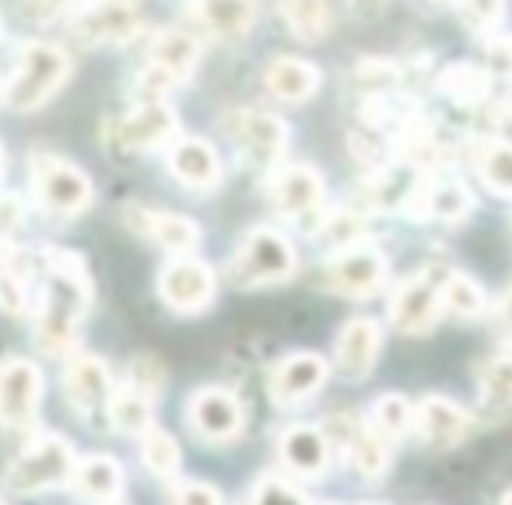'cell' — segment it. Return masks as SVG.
I'll use <instances>...</instances> for the list:
<instances>
[{"instance_id":"1","label":"cell","mask_w":512,"mask_h":505,"mask_svg":"<svg viewBox=\"0 0 512 505\" xmlns=\"http://www.w3.org/2000/svg\"><path fill=\"white\" fill-rule=\"evenodd\" d=\"M92 306L88 264L71 249H46V288L36 309V344L43 355L60 358L78 344V330Z\"/></svg>"},{"instance_id":"2","label":"cell","mask_w":512,"mask_h":505,"mask_svg":"<svg viewBox=\"0 0 512 505\" xmlns=\"http://www.w3.org/2000/svg\"><path fill=\"white\" fill-rule=\"evenodd\" d=\"M71 78V57L53 43H25L18 53V71L8 85V102L18 113L43 109Z\"/></svg>"},{"instance_id":"3","label":"cell","mask_w":512,"mask_h":505,"mask_svg":"<svg viewBox=\"0 0 512 505\" xmlns=\"http://www.w3.org/2000/svg\"><path fill=\"white\" fill-rule=\"evenodd\" d=\"M74 442L60 432H50V435H39L32 446H25L22 453L11 460L8 474V488L15 495H43V491H53L60 484H67L74 470Z\"/></svg>"},{"instance_id":"4","label":"cell","mask_w":512,"mask_h":505,"mask_svg":"<svg viewBox=\"0 0 512 505\" xmlns=\"http://www.w3.org/2000/svg\"><path fill=\"white\" fill-rule=\"evenodd\" d=\"M299 267L292 242L285 239L274 228H253V232L242 239L239 253L228 264V278L232 285L242 288H256V285H278L288 281Z\"/></svg>"},{"instance_id":"5","label":"cell","mask_w":512,"mask_h":505,"mask_svg":"<svg viewBox=\"0 0 512 505\" xmlns=\"http://www.w3.org/2000/svg\"><path fill=\"white\" fill-rule=\"evenodd\" d=\"M32 193L39 207L53 218H78L92 207L95 186L74 162L57 155H43L32 165Z\"/></svg>"},{"instance_id":"6","label":"cell","mask_w":512,"mask_h":505,"mask_svg":"<svg viewBox=\"0 0 512 505\" xmlns=\"http://www.w3.org/2000/svg\"><path fill=\"white\" fill-rule=\"evenodd\" d=\"M446 278V264H425L397 288V295L390 302V320L400 334L421 337L435 327V320L442 313V285H446Z\"/></svg>"},{"instance_id":"7","label":"cell","mask_w":512,"mask_h":505,"mask_svg":"<svg viewBox=\"0 0 512 505\" xmlns=\"http://www.w3.org/2000/svg\"><path fill=\"white\" fill-rule=\"evenodd\" d=\"M43 369L29 358H4L0 362V425L22 432L36 421L43 404Z\"/></svg>"},{"instance_id":"8","label":"cell","mask_w":512,"mask_h":505,"mask_svg":"<svg viewBox=\"0 0 512 505\" xmlns=\"http://www.w3.org/2000/svg\"><path fill=\"white\" fill-rule=\"evenodd\" d=\"M141 32L134 0H88L74 18V39L85 46H120Z\"/></svg>"},{"instance_id":"9","label":"cell","mask_w":512,"mask_h":505,"mask_svg":"<svg viewBox=\"0 0 512 505\" xmlns=\"http://www.w3.org/2000/svg\"><path fill=\"white\" fill-rule=\"evenodd\" d=\"M228 134L232 141L239 144L242 158L256 169H271L281 155H285V144H288V127L285 120L271 113H253V109H235L228 116Z\"/></svg>"},{"instance_id":"10","label":"cell","mask_w":512,"mask_h":505,"mask_svg":"<svg viewBox=\"0 0 512 505\" xmlns=\"http://www.w3.org/2000/svg\"><path fill=\"white\" fill-rule=\"evenodd\" d=\"M386 281V257L372 246H351L337 253L323 271V285L344 299H369Z\"/></svg>"},{"instance_id":"11","label":"cell","mask_w":512,"mask_h":505,"mask_svg":"<svg viewBox=\"0 0 512 505\" xmlns=\"http://www.w3.org/2000/svg\"><path fill=\"white\" fill-rule=\"evenodd\" d=\"M214 271L197 257H172L158 274V295L176 313H200L214 299Z\"/></svg>"},{"instance_id":"12","label":"cell","mask_w":512,"mask_h":505,"mask_svg":"<svg viewBox=\"0 0 512 505\" xmlns=\"http://www.w3.org/2000/svg\"><path fill=\"white\" fill-rule=\"evenodd\" d=\"M186 421L190 428L207 442H232L235 435L242 432V404L235 393L221 390V386H207V390H197L186 404Z\"/></svg>"},{"instance_id":"13","label":"cell","mask_w":512,"mask_h":505,"mask_svg":"<svg viewBox=\"0 0 512 505\" xmlns=\"http://www.w3.org/2000/svg\"><path fill=\"white\" fill-rule=\"evenodd\" d=\"M109 393H113V376L109 365L99 355H74L64 369V397L78 414L92 418V414L106 411Z\"/></svg>"},{"instance_id":"14","label":"cell","mask_w":512,"mask_h":505,"mask_svg":"<svg viewBox=\"0 0 512 505\" xmlns=\"http://www.w3.org/2000/svg\"><path fill=\"white\" fill-rule=\"evenodd\" d=\"M330 376V365L323 362V355H313V351H299V355L285 358L281 365H274L271 372V397L274 404L281 407H292V404H302L309 400L313 393L323 390Z\"/></svg>"},{"instance_id":"15","label":"cell","mask_w":512,"mask_h":505,"mask_svg":"<svg viewBox=\"0 0 512 505\" xmlns=\"http://www.w3.org/2000/svg\"><path fill=\"white\" fill-rule=\"evenodd\" d=\"M414 428L432 449H453L470 435V414L449 397H425L414 407Z\"/></svg>"},{"instance_id":"16","label":"cell","mask_w":512,"mask_h":505,"mask_svg":"<svg viewBox=\"0 0 512 505\" xmlns=\"http://www.w3.org/2000/svg\"><path fill=\"white\" fill-rule=\"evenodd\" d=\"M271 204L285 218H313L323 204V176H316L309 165H292V169H281L271 179Z\"/></svg>"},{"instance_id":"17","label":"cell","mask_w":512,"mask_h":505,"mask_svg":"<svg viewBox=\"0 0 512 505\" xmlns=\"http://www.w3.org/2000/svg\"><path fill=\"white\" fill-rule=\"evenodd\" d=\"M383 351V327L372 316H355L337 337V369L344 379H365Z\"/></svg>"},{"instance_id":"18","label":"cell","mask_w":512,"mask_h":505,"mask_svg":"<svg viewBox=\"0 0 512 505\" xmlns=\"http://www.w3.org/2000/svg\"><path fill=\"white\" fill-rule=\"evenodd\" d=\"M179 134V120L169 106L162 102H144L137 113L123 116L120 127H116V144L123 151H148L158 144L172 141Z\"/></svg>"},{"instance_id":"19","label":"cell","mask_w":512,"mask_h":505,"mask_svg":"<svg viewBox=\"0 0 512 505\" xmlns=\"http://www.w3.org/2000/svg\"><path fill=\"white\" fill-rule=\"evenodd\" d=\"M67 484L74 488V495H81L92 505H109L123 495V467L116 456L109 453H92L74 460V470L67 477Z\"/></svg>"},{"instance_id":"20","label":"cell","mask_w":512,"mask_h":505,"mask_svg":"<svg viewBox=\"0 0 512 505\" xmlns=\"http://www.w3.org/2000/svg\"><path fill=\"white\" fill-rule=\"evenodd\" d=\"M278 453L292 474L323 477L330 467V435L313 425H292V428H285V435H281Z\"/></svg>"},{"instance_id":"21","label":"cell","mask_w":512,"mask_h":505,"mask_svg":"<svg viewBox=\"0 0 512 505\" xmlns=\"http://www.w3.org/2000/svg\"><path fill=\"white\" fill-rule=\"evenodd\" d=\"M169 172L190 190H214L221 183V162L218 151L197 137H183L169 151Z\"/></svg>"},{"instance_id":"22","label":"cell","mask_w":512,"mask_h":505,"mask_svg":"<svg viewBox=\"0 0 512 505\" xmlns=\"http://www.w3.org/2000/svg\"><path fill=\"white\" fill-rule=\"evenodd\" d=\"M127 218L134 221V228L148 232L151 239L158 242L162 249L183 257V253H193L200 246V228L193 218L176 211H144V207H130Z\"/></svg>"},{"instance_id":"23","label":"cell","mask_w":512,"mask_h":505,"mask_svg":"<svg viewBox=\"0 0 512 505\" xmlns=\"http://www.w3.org/2000/svg\"><path fill=\"white\" fill-rule=\"evenodd\" d=\"M197 60H200V46L190 32L162 29L148 46V64L155 67V71H162L165 78L176 81V85L190 78L193 67H197Z\"/></svg>"},{"instance_id":"24","label":"cell","mask_w":512,"mask_h":505,"mask_svg":"<svg viewBox=\"0 0 512 505\" xmlns=\"http://www.w3.org/2000/svg\"><path fill=\"white\" fill-rule=\"evenodd\" d=\"M267 92L281 102H306L316 95L323 74L316 71L309 60H295V57H278L264 74Z\"/></svg>"},{"instance_id":"25","label":"cell","mask_w":512,"mask_h":505,"mask_svg":"<svg viewBox=\"0 0 512 505\" xmlns=\"http://www.w3.org/2000/svg\"><path fill=\"white\" fill-rule=\"evenodd\" d=\"M200 22L214 39L242 43L256 22V0H200Z\"/></svg>"},{"instance_id":"26","label":"cell","mask_w":512,"mask_h":505,"mask_svg":"<svg viewBox=\"0 0 512 505\" xmlns=\"http://www.w3.org/2000/svg\"><path fill=\"white\" fill-rule=\"evenodd\" d=\"M106 411L120 435H144L148 428H155V397L134 383H123L120 390L109 393Z\"/></svg>"},{"instance_id":"27","label":"cell","mask_w":512,"mask_h":505,"mask_svg":"<svg viewBox=\"0 0 512 505\" xmlns=\"http://www.w3.org/2000/svg\"><path fill=\"white\" fill-rule=\"evenodd\" d=\"M411 200H421V214L435 221H460L474 207V197L460 179H439L428 190H414Z\"/></svg>"},{"instance_id":"28","label":"cell","mask_w":512,"mask_h":505,"mask_svg":"<svg viewBox=\"0 0 512 505\" xmlns=\"http://www.w3.org/2000/svg\"><path fill=\"white\" fill-rule=\"evenodd\" d=\"M0 309L8 316H22L29 309V274L8 239H0Z\"/></svg>"},{"instance_id":"29","label":"cell","mask_w":512,"mask_h":505,"mask_svg":"<svg viewBox=\"0 0 512 505\" xmlns=\"http://www.w3.org/2000/svg\"><path fill=\"white\" fill-rule=\"evenodd\" d=\"M477 176L498 197H512V144L509 141H481L477 144Z\"/></svg>"},{"instance_id":"30","label":"cell","mask_w":512,"mask_h":505,"mask_svg":"<svg viewBox=\"0 0 512 505\" xmlns=\"http://www.w3.org/2000/svg\"><path fill=\"white\" fill-rule=\"evenodd\" d=\"M281 15L288 29L302 43H320L330 32V4L327 0H281Z\"/></svg>"},{"instance_id":"31","label":"cell","mask_w":512,"mask_h":505,"mask_svg":"<svg viewBox=\"0 0 512 505\" xmlns=\"http://www.w3.org/2000/svg\"><path fill=\"white\" fill-rule=\"evenodd\" d=\"M141 463L162 481H176L179 467H183V453H179V442L172 439L162 428H148L141 435Z\"/></svg>"},{"instance_id":"32","label":"cell","mask_w":512,"mask_h":505,"mask_svg":"<svg viewBox=\"0 0 512 505\" xmlns=\"http://www.w3.org/2000/svg\"><path fill=\"white\" fill-rule=\"evenodd\" d=\"M481 407L484 414H505L512 407V355L491 358L481 369Z\"/></svg>"},{"instance_id":"33","label":"cell","mask_w":512,"mask_h":505,"mask_svg":"<svg viewBox=\"0 0 512 505\" xmlns=\"http://www.w3.org/2000/svg\"><path fill=\"white\" fill-rule=\"evenodd\" d=\"M411 425H414V404L407 397H400V393H383V397L372 404L369 428L376 435H383L386 442L407 435L411 432Z\"/></svg>"},{"instance_id":"34","label":"cell","mask_w":512,"mask_h":505,"mask_svg":"<svg viewBox=\"0 0 512 505\" xmlns=\"http://www.w3.org/2000/svg\"><path fill=\"white\" fill-rule=\"evenodd\" d=\"M414 176L411 169H379L369 183V204L379 211H393V207H404L414 197Z\"/></svg>"},{"instance_id":"35","label":"cell","mask_w":512,"mask_h":505,"mask_svg":"<svg viewBox=\"0 0 512 505\" xmlns=\"http://www.w3.org/2000/svg\"><path fill=\"white\" fill-rule=\"evenodd\" d=\"M442 309L456 313L460 320H477V316L488 309V299H484L481 285H477L474 278L449 271L446 285H442Z\"/></svg>"},{"instance_id":"36","label":"cell","mask_w":512,"mask_h":505,"mask_svg":"<svg viewBox=\"0 0 512 505\" xmlns=\"http://www.w3.org/2000/svg\"><path fill=\"white\" fill-rule=\"evenodd\" d=\"M488 81L491 74L474 64H453L439 74V88L453 102H481L488 95Z\"/></svg>"},{"instance_id":"37","label":"cell","mask_w":512,"mask_h":505,"mask_svg":"<svg viewBox=\"0 0 512 505\" xmlns=\"http://www.w3.org/2000/svg\"><path fill=\"white\" fill-rule=\"evenodd\" d=\"M362 218L351 211H334L327 221L320 225V239L327 249H334V253H344V249H351L358 239H362Z\"/></svg>"},{"instance_id":"38","label":"cell","mask_w":512,"mask_h":505,"mask_svg":"<svg viewBox=\"0 0 512 505\" xmlns=\"http://www.w3.org/2000/svg\"><path fill=\"white\" fill-rule=\"evenodd\" d=\"M249 505H309V498L302 495L295 484L281 481V477H264V481L253 488Z\"/></svg>"},{"instance_id":"39","label":"cell","mask_w":512,"mask_h":505,"mask_svg":"<svg viewBox=\"0 0 512 505\" xmlns=\"http://www.w3.org/2000/svg\"><path fill=\"white\" fill-rule=\"evenodd\" d=\"M484 71L502 81H512V36H488L484 43Z\"/></svg>"},{"instance_id":"40","label":"cell","mask_w":512,"mask_h":505,"mask_svg":"<svg viewBox=\"0 0 512 505\" xmlns=\"http://www.w3.org/2000/svg\"><path fill=\"white\" fill-rule=\"evenodd\" d=\"M172 505H225L221 491L214 484H204V481H179L169 495Z\"/></svg>"},{"instance_id":"41","label":"cell","mask_w":512,"mask_h":505,"mask_svg":"<svg viewBox=\"0 0 512 505\" xmlns=\"http://www.w3.org/2000/svg\"><path fill=\"white\" fill-rule=\"evenodd\" d=\"M460 11L474 29H491L502 22L505 0H460Z\"/></svg>"},{"instance_id":"42","label":"cell","mask_w":512,"mask_h":505,"mask_svg":"<svg viewBox=\"0 0 512 505\" xmlns=\"http://www.w3.org/2000/svg\"><path fill=\"white\" fill-rule=\"evenodd\" d=\"M127 383L141 386L144 393H151V397L158 400V393H162V386H165V372H162V365H158L155 358H134V362H130Z\"/></svg>"},{"instance_id":"43","label":"cell","mask_w":512,"mask_h":505,"mask_svg":"<svg viewBox=\"0 0 512 505\" xmlns=\"http://www.w3.org/2000/svg\"><path fill=\"white\" fill-rule=\"evenodd\" d=\"M358 81L376 88V92H383V88H390L393 81H397V67L386 64V60H365V64L358 67Z\"/></svg>"},{"instance_id":"44","label":"cell","mask_w":512,"mask_h":505,"mask_svg":"<svg viewBox=\"0 0 512 505\" xmlns=\"http://www.w3.org/2000/svg\"><path fill=\"white\" fill-rule=\"evenodd\" d=\"M74 4L78 0H22V11L32 22H50V18L64 15L67 8H74Z\"/></svg>"},{"instance_id":"45","label":"cell","mask_w":512,"mask_h":505,"mask_svg":"<svg viewBox=\"0 0 512 505\" xmlns=\"http://www.w3.org/2000/svg\"><path fill=\"white\" fill-rule=\"evenodd\" d=\"M22 204L8 193H0V239H8L18 225H22Z\"/></svg>"},{"instance_id":"46","label":"cell","mask_w":512,"mask_h":505,"mask_svg":"<svg viewBox=\"0 0 512 505\" xmlns=\"http://www.w3.org/2000/svg\"><path fill=\"white\" fill-rule=\"evenodd\" d=\"M498 327H502V334L512 341V292H505L502 295V302H498Z\"/></svg>"},{"instance_id":"47","label":"cell","mask_w":512,"mask_h":505,"mask_svg":"<svg viewBox=\"0 0 512 505\" xmlns=\"http://www.w3.org/2000/svg\"><path fill=\"white\" fill-rule=\"evenodd\" d=\"M348 4L358 18H376L383 11V0H348Z\"/></svg>"},{"instance_id":"48","label":"cell","mask_w":512,"mask_h":505,"mask_svg":"<svg viewBox=\"0 0 512 505\" xmlns=\"http://www.w3.org/2000/svg\"><path fill=\"white\" fill-rule=\"evenodd\" d=\"M0 176H4V148H0Z\"/></svg>"},{"instance_id":"49","label":"cell","mask_w":512,"mask_h":505,"mask_svg":"<svg viewBox=\"0 0 512 505\" xmlns=\"http://www.w3.org/2000/svg\"><path fill=\"white\" fill-rule=\"evenodd\" d=\"M502 505H512V491H509V495L502 498Z\"/></svg>"},{"instance_id":"50","label":"cell","mask_w":512,"mask_h":505,"mask_svg":"<svg viewBox=\"0 0 512 505\" xmlns=\"http://www.w3.org/2000/svg\"><path fill=\"white\" fill-rule=\"evenodd\" d=\"M358 505H376V502H358Z\"/></svg>"},{"instance_id":"51","label":"cell","mask_w":512,"mask_h":505,"mask_svg":"<svg viewBox=\"0 0 512 505\" xmlns=\"http://www.w3.org/2000/svg\"><path fill=\"white\" fill-rule=\"evenodd\" d=\"M0 505H4V498H0Z\"/></svg>"},{"instance_id":"52","label":"cell","mask_w":512,"mask_h":505,"mask_svg":"<svg viewBox=\"0 0 512 505\" xmlns=\"http://www.w3.org/2000/svg\"><path fill=\"white\" fill-rule=\"evenodd\" d=\"M109 505H116V502H109Z\"/></svg>"}]
</instances>
